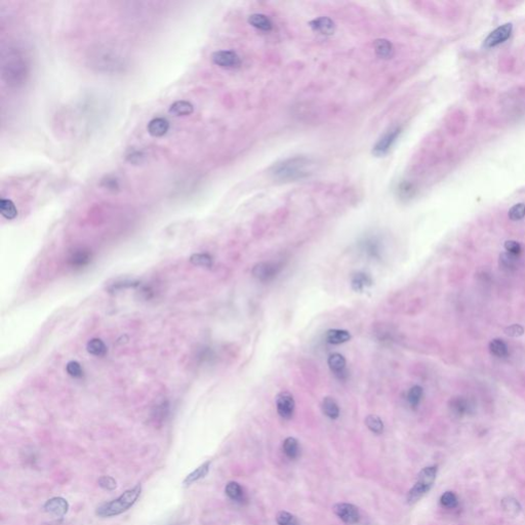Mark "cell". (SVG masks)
Returning a JSON list of instances; mask_svg holds the SVG:
<instances>
[{"label": "cell", "instance_id": "1", "mask_svg": "<svg viewBox=\"0 0 525 525\" xmlns=\"http://www.w3.org/2000/svg\"><path fill=\"white\" fill-rule=\"evenodd\" d=\"M311 166L312 163L308 158L296 156L277 163L273 167L272 173L281 181H296L308 177Z\"/></svg>", "mask_w": 525, "mask_h": 525}, {"label": "cell", "instance_id": "2", "mask_svg": "<svg viewBox=\"0 0 525 525\" xmlns=\"http://www.w3.org/2000/svg\"><path fill=\"white\" fill-rule=\"evenodd\" d=\"M141 491L142 488L140 485H137L134 488L127 490L116 499H113L109 503L99 506L96 509V515L99 517H112L128 511L131 507L135 505V503L141 494Z\"/></svg>", "mask_w": 525, "mask_h": 525}, {"label": "cell", "instance_id": "3", "mask_svg": "<svg viewBox=\"0 0 525 525\" xmlns=\"http://www.w3.org/2000/svg\"><path fill=\"white\" fill-rule=\"evenodd\" d=\"M437 475V466H429L419 472L416 482L407 494V503L414 504L432 488Z\"/></svg>", "mask_w": 525, "mask_h": 525}, {"label": "cell", "instance_id": "4", "mask_svg": "<svg viewBox=\"0 0 525 525\" xmlns=\"http://www.w3.org/2000/svg\"><path fill=\"white\" fill-rule=\"evenodd\" d=\"M212 61L217 66L225 69H237L241 65L240 57L232 51H218L213 54Z\"/></svg>", "mask_w": 525, "mask_h": 525}, {"label": "cell", "instance_id": "5", "mask_svg": "<svg viewBox=\"0 0 525 525\" xmlns=\"http://www.w3.org/2000/svg\"><path fill=\"white\" fill-rule=\"evenodd\" d=\"M401 128L400 127H397V128H393L391 130H389L378 142L377 144L374 145L373 149H372V153L376 155V156H383L385 154H387L389 152V150L392 148V146L394 145V143L396 142V140L398 139V137L400 136L401 134Z\"/></svg>", "mask_w": 525, "mask_h": 525}, {"label": "cell", "instance_id": "6", "mask_svg": "<svg viewBox=\"0 0 525 525\" xmlns=\"http://www.w3.org/2000/svg\"><path fill=\"white\" fill-rule=\"evenodd\" d=\"M294 399L289 392H281L276 397V407L278 414L285 419H289L294 411Z\"/></svg>", "mask_w": 525, "mask_h": 525}, {"label": "cell", "instance_id": "7", "mask_svg": "<svg viewBox=\"0 0 525 525\" xmlns=\"http://www.w3.org/2000/svg\"><path fill=\"white\" fill-rule=\"evenodd\" d=\"M335 514L347 524H354L359 520V511L357 507L352 504L339 503L333 508Z\"/></svg>", "mask_w": 525, "mask_h": 525}, {"label": "cell", "instance_id": "8", "mask_svg": "<svg viewBox=\"0 0 525 525\" xmlns=\"http://www.w3.org/2000/svg\"><path fill=\"white\" fill-rule=\"evenodd\" d=\"M512 31H513V26L510 23L496 28L484 40V47L491 48V47H494V46L505 42L511 36Z\"/></svg>", "mask_w": 525, "mask_h": 525}, {"label": "cell", "instance_id": "9", "mask_svg": "<svg viewBox=\"0 0 525 525\" xmlns=\"http://www.w3.org/2000/svg\"><path fill=\"white\" fill-rule=\"evenodd\" d=\"M280 270V266L275 263L263 262L257 264L253 269V275L260 281H269L273 279Z\"/></svg>", "mask_w": 525, "mask_h": 525}, {"label": "cell", "instance_id": "10", "mask_svg": "<svg viewBox=\"0 0 525 525\" xmlns=\"http://www.w3.org/2000/svg\"><path fill=\"white\" fill-rule=\"evenodd\" d=\"M169 121L164 117H155L151 119L147 126V130L150 136L154 138H160L167 134L169 131Z\"/></svg>", "mask_w": 525, "mask_h": 525}, {"label": "cell", "instance_id": "11", "mask_svg": "<svg viewBox=\"0 0 525 525\" xmlns=\"http://www.w3.org/2000/svg\"><path fill=\"white\" fill-rule=\"evenodd\" d=\"M309 25L313 31L318 32L319 34H322V35H332V34H334V32L336 30L335 22L332 19L327 18V17L315 19V20L311 21L309 23Z\"/></svg>", "mask_w": 525, "mask_h": 525}, {"label": "cell", "instance_id": "12", "mask_svg": "<svg viewBox=\"0 0 525 525\" xmlns=\"http://www.w3.org/2000/svg\"><path fill=\"white\" fill-rule=\"evenodd\" d=\"M44 509L56 517H63L68 512L69 504L63 497H53L45 503Z\"/></svg>", "mask_w": 525, "mask_h": 525}, {"label": "cell", "instance_id": "13", "mask_svg": "<svg viewBox=\"0 0 525 525\" xmlns=\"http://www.w3.org/2000/svg\"><path fill=\"white\" fill-rule=\"evenodd\" d=\"M329 366L331 368V370L340 379V380H344L347 376V372H346V359L343 355L339 354V353H335V354H332L329 358Z\"/></svg>", "mask_w": 525, "mask_h": 525}, {"label": "cell", "instance_id": "14", "mask_svg": "<svg viewBox=\"0 0 525 525\" xmlns=\"http://www.w3.org/2000/svg\"><path fill=\"white\" fill-rule=\"evenodd\" d=\"M449 409L457 416H463L470 411V403L469 401L462 396H457L451 399L449 401Z\"/></svg>", "mask_w": 525, "mask_h": 525}, {"label": "cell", "instance_id": "15", "mask_svg": "<svg viewBox=\"0 0 525 525\" xmlns=\"http://www.w3.org/2000/svg\"><path fill=\"white\" fill-rule=\"evenodd\" d=\"M194 112V106L188 101H177L169 107V113L174 116H188Z\"/></svg>", "mask_w": 525, "mask_h": 525}, {"label": "cell", "instance_id": "16", "mask_svg": "<svg viewBox=\"0 0 525 525\" xmlns=\"http://www.w3.org/2000/svg\"><path fill=\"white\" fill-rule=\"evenodd\" d=\"M248 23L253 27H255L261 31H265V32H269L273 28V24H272L271 20L267 16L262 15V14L251 15L248 17Z\"/></svg>", "mask_w": 525, "mask_h": 525}, {"label": "cell", "instance_id": "17", "mask_svg": "<svg viewBox=\"0 0 525 525\" xmlns=\"http://www.w3.org/2000/svg\"><path fill=\"white\" fill-rule=\"evenodd\" d=\"M374 52L381 59H391L394 55V46L387 39H378L373 44Z\"/></svg>", "mask_w": 525, "mask_h": 525}, {"label": "cell", "instance_id": "18", "mask_svg": "<svg viewBox=\"0 0 525 525\" xmlns=\"http://www.w3.org/2000/svg\"><path fill=\"white\" fill-rule=\"evenodd\" d=\"M0 213L7 220H14L18 217V208L11 199L3 198L0 200Z\"/></svg>", "mask_w": 525, "mask_h": 525}, {"label": "cell", "instance_id": "19", "mask_svg": "<svg viewBox=\"0 0 525 525\" xmlns=\"http://www.w3.org/2000/svg\"><path fill=\"white\" fill-rule=\"evenodd\" d=\"M326 339L330 344L339 345L348 342L351 339V335L347 331L342 330H331L327 333Z\"/></svg>", "mask_w": 525, "mask_h": 525}, {"label": "cell", "instance_id": "20", "mask_svg": "<svg viewBox=\"0 0 525 525\" xmlns=\"http://www.w3.org/2000/svg\"><path fill=\"white\" fill-rule=\"evenodd\" d=\"M209 467H211V462H206L204 464H202L200 467H198L196 470H194L192 473H190L184 480V484L185 485H191L192 483L204 478L208 471H209Z\"/></svg>", "mask_w": 525, "mask_h": 525}, {"label": "cell", "instance_id": "21", "mask_svg": "<svg viewBox=\"0 0 525 525\" xmlns=\"http://www.w3.org/2000/svg\"><path fill=\"white\" fill-rule=\"evenodd\" d=\"M323 413L332 419H336L340 416V407L337 401L332 397H326L322 401Z\"/></svg>", "mask_w": 525, "mask_h": 525}, {"label": "cell", "instance_id": "22", "mask_svg": "<svg viewBox=\"0 0 525 525\" xmlns=\"http://www.w3.org/2000/svg\"><path fill=\"white\" fill-rule=\"evenodd\" d=\"M282 448H283V453L285 454V456L290 459V460H294L298 457L299 455V445H298V442L295 438L293 437H288L284 440L283 442V445H282Z\"/></svg>", "mask_w": 525, "mask_h": 525}, {"label": "cell", "instance_id": "23", "mask_svg": "<svg viewBox=\"0 0 525 525\" xmlns=\"http://www.w3.org/2000/svg\"><path fill=\"white\" fill-rule=\"evenodd\" d=\"M225 492L228 495V497L234 502H242L244 498V492L241 485L234 481L229 482L226 485Z\"/></svg>", "mask_w": 525, "mask_h": 525}, {"label": "cell", "instance_id": "24", "mask_svg": "<svg viewBox=\"0 0 525 525\" xmlns=\"http://www.w3.org/2000/svg\"><path fill=\"white\" fill-rule=\"evenodd\" d=\"M489 351L492 355L498 358H505L509 354V350L506 343L501 339H493L489 343Z\"/></svg>", "mask_w": 525, "mask_h": 525}, {"label": "cell", "instance_id": "25", "mask_svg": "<svg viewBox=\"0 0 525 525\" xmlns=\"http://www.w3.org/2000/svg\"><path fill=\"white\" fill-rule=\"evenodd\" d=\"M502 507H503V510L505 511V513L510 517H516L521 511V506H520L519 502L516 498L511 497V496L503 499Z\"/></svg>", "mask_w": 525, "mask_h": 525}, {"label": "cell", "instance_id": "26", "mask_svg": "<svg viewBox=\"0 0 525 525\" xmlns=\"http://www.w3.org/2000/svg\"><path fill=\"white\" fill-rule=\"evenodd\" d=\"M87 351L93 356L102 357L107 353V347L99 339H92L87 343Z\"/></svg>", "mask_w": 525, "mask_h": 525}, {"label": "cell", "instance_id": "27", "mask_svg": "<svg viewBox=\"0 0 525 525\" xmlns=\"http://www.w3.org/2000/svg\"><path fill=\"white\" fill-rule=\"evenodd\" d=\"M351 284H352V288L355 291H361L365 287L371 285V279L365 273H356L352 278Z\"/></svg>", "mask_w": 525, "mask_h": 525}, {"label": "cell", "instance_id": "28", "mask_svg": "<svg viewBox=\"0 0 525 525\" xmlns=\"http://www.w3.org/2000/svg\"><path fill=\"white\" fill-rule=\"evenodd\" d=\"M365 424H366L367 428L376 434H382L384 431V424L382 422V419L378 415H374V414L368 415L365 418Z\"/></svg>", "mask_w": 525, "mask_h": 525}, {"label": "cell", "instance_id": "29", "mask_svg": "<svg viewBox=\"0 0 525 525\" xmlns=\"http://www.w3.org/2000/svg\"><path fill=\"white\" fill-rule=\"evenodd\" d=\"M423 398V389L419 386H413L407 393V401L412 408H415Z\"/></svg>", "mask_w": 525, "mask_h": 525}, {"label": "cell", "instance_id": "30", "mask_svg": "<svg viewBox=\"0 0 525 525\" xmlns=\"http://www.w3.org/2000/svg\"><path fill=\"white\" fill-rule=\"evenodd\" d=\"M89 253L84 251H78L75 254H73V256L70 258V264L72 267L81 268L89 262Z\"/></svg>", "mask_w": 525, "mask_h": 525}, {"label": "cell", "instance_id": "31", "mask_svg": "<svg viewBox=\"0 0 525 525\" xmlns=\"http://www.w3.org/2000/svg\"><path fill=\"white\" fill-rule=\"evenodd\" d=\"M518 263V256L506 253L502 254L499 257V265L507 270H512L517 267Z\"/></svg>", "mask_w": 525, "mask_h": 525}, {"label": "cell", "instance_id": "32", "mask_svg": "<svg viewBox=\"0 0 525 525\" xmlns=\"http://www.w3.org/2000/svg\"><path fill=\"white\" fill-rule=\"evenodd\" d=\"M190 261L195 266H202V267H212L213 265V259L208 254H194Z\"/></svg>", "mask_w": 525, "mask_h": 525}, {"label": "cell", "instance_id": "33", "mask_svg": "<svg viewBox=\"0 0 525 525\" xmlns=\"http://www.w3.org/2000/svg\"><path fill=\"white\" fill-rule=\"evenodd\" d=\"M440 504L442 507H444L446 509H455L459 505V499L454 492L446 491L441 495Z\"/></svg>", "mask_w": 525, "mask_h": 525}, {"label": "cell", "instance_id": "34", "mask_svg": "<svg viewBox=\"0 0 525 525\" xmlns=\"http://www.w3.org/2000/svg\"><path fill=\"white\" fill-rule=\"evenodd\" d=\"M276 521L278 525H299L297 519L290 513L281 511L276 516Z\"/></svg>", "mask_w": 525, "mask_h": 525}, {"label": "cell", "instance_id": "35", "mask_svg": "<svg viewBox=\"0 0 525 525\" xmlns=\"http://www.w3.org/2000/svg\"><path fill=\"white\" fill-rule=\"evenodd\" d=\"M525 217V204L518 203L511 207L509 211V218L512 221H519Z\"/></svg>", "mask_w": 525, "mask_h": 525}, {"label": "cell", "instance_id": "36", "mask_svg": "<svg viewBox=\"0 0 525 525\" xmlns=\"http://www.w3.org/2000/svg\"><path fill=\"white\" fill-rule=\"evenodd\" d=\"M66 370L68 374L74 379H80L83 377V369L77 361H70L66 366Z\"/></svg>", "mask_w": 525, "mask_h": 525}, {"label": "cell", "instance_id": "37", "mask_svg": "<svg viewBox=\"0 0 525 525\" xmlns=\"http://www.w3.org/2000/svg\"><path fill=\"white\" fill-rule=\"evenodd\" d=\"M98 485L106 490H114L117 487L116 481L109 476H103L98 479Z\"/></svg>", "mask_w": 525, "mask_h": 525}, {"label": "cell", "instance_id": "38", "mask_svg": "<svg viewBox=\"0 0 525 525\" xmlns=\"http://www.w3.org/2000/svg\"><path fill=\"white\" fill-rule=\"evenodd\" d=\"M145 154L140 150H133L127 155V160L133 164H140L144 161Z\"/></svg>", "mask_w": 525, "mask_h": 525}, {"label": "cell", "instance_id": "39", "mask_svg": "<svg viewBox=\"0 0 525 525\" xmlns=\"http://www.w3.org/2000/svg\"><path fill=\"white\" fill-rule=\"evenodd\" d=\"M398 192H399V195L401 198H409L412 196L413 192H414V189L412 187V185L410 183H407V182H403L399 185L398 187Z\"/></svg>", "mask_w": 525, "mask_h": 525}, {"label": "cell", "instance_id": "40", "mask_svg": "<svg viewBox=\"0 0 525 525\" xmlns=\"http://www.w3.org/2000/svg\"><path fill=\"white\" fill-rule=\"evenodd\" d=\"M102 186L107 189L109 191H117L119 189V183L117 181V179L113 178V177H107L105 178L103 181H102Z\"/></svg>", "mask_w": 525, "mask_h": 525}, {"label": "cell", "instance_id": "41", "mask_svg": "<svg viewBox=\"0 0 525 525\" xmlns=\"http://www.w3.org/2000/svg\"><path fill=\"white\" fill-rule=\"evenodd\" d=\"M504 246H505V249L507 251V253L515 255V256H519L521 254V251H522L520 243L517 242V241H514V240L506 241Z\"/></svg>", "mask_w": 525, "mask_h": 525}, {"label": "cell", "instance_id": "42", "mask_svg": "<svg viewBox=\"0 0 525 525\" xmlns=\"http://www.w3.org/2000/svg\"><path fill=\"white\" fill-rule=\"evenodd\" d=\"M505 333H506L508 336H510V337H514V338H516V337H520V336H522V335H523V333H524V330H523V328H522L521 326H519V324H513V326L508 327V328L505 330Z\"/></svg>", "mask_w": 525, "mask_h": 525}]
</instances>
